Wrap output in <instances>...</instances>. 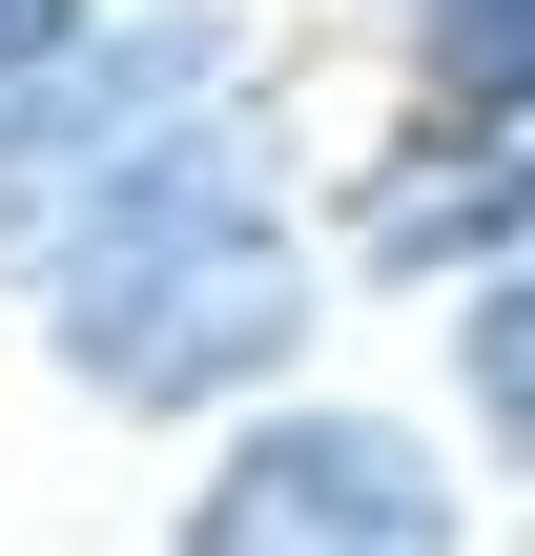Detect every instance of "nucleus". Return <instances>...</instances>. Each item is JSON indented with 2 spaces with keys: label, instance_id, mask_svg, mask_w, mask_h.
Here are the masks:
<instances>
[{
  "label": "nucleus",
  "instance_id": "f257e3e1",
  "mask_svg": "<svg viewBox=\"0 0 535 556\" xmlns=\"http://www.w3.org/2000/svg\"><path fill=\"white\" fill-rule=\"evenodd\" d=\"M289 248H268V206H247V165L227 144H124V186H82V227H62V351L103 371V392H227L247 351H289Z\"/></svg>",
  "mask_w": 535,
  "mask_h": 556
},
{
  "label": "nucleus",
  "instance_id": "f03ea898",
  "mask_svg": "<svg viewBox=\"0 0 535 556\" xmlns=\"http://www.w3.org/2000/svg\"><path fill=\"white\" fill-rule=\"evenodd\" d=\"M186 536H206V556H268V536H392V556H433V536H454V475H433L412 433L330 413V433H268Z\"/></svg>",
  "mask_w": 535,
  "mask_h": 556
},
{
  "label": "nucleus",
  "instance_id": "7ed1b4c3",
  "mask_svg": "<svg viewBox=\"0 0 535 556\" xmlns=\"http://www.w3.org/2000/svg\"><path fill=\"white\" fill-rule=\"evenodd\" d=\"M454 21V83L474 103H535V0H433Z\"/></svg>",
  "mask_w": 535,
  "mask_h": 556
},
{
  "label": "nucleus",
  "instance_id": "20e7f679",
  "mask_svg": "<svg viewBox=\"0 0 535 556\" xmlns=\"http://www.w3.org/2000/svg\"><path fill=\"white\" fill-rule=\"evenodd\" d=\"M474 392H495V433L535 454V268L495 289V309H474Z\"/></svg>",
  "mask_w": 535,
  "mask_h": 556
},
{
  "label": "nucleus",
  "instance_id": "39448f33",
  "mask_svg": "<svg viewBox=\"0 0 535 556\" xmlns=\"http://www.w3.org/2000/svg\"><path fill=\"white\" fill-rule=\"evenodd\" d=\"M21 62H62V0H0V83H21Z\"/></svg>",
  "mask_w": 535,
  "mask_h": 556
}]
</instances>
